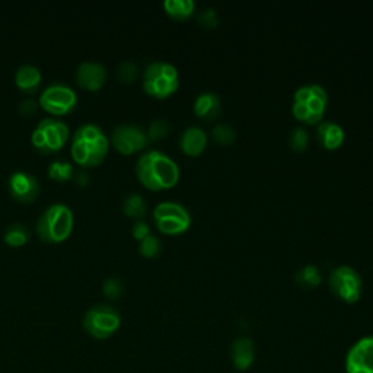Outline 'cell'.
<instances>
[{"label": "cell", "mask_w": 373, "mask_h": 373, "mask_svg": "<svg viewBox=\"0 0 373 373\" xmlns=\"http://www.w3.org/2000/svg\"><path fill=\"white\" fill-rule=\"evenodd\" d=\"M231 359L235 369L241 372L250 369L256 360L254 341L248 337H238L231 347Z\"/></svg>", "instance_id": "2e32d148"}, {"label": "cell", "mask_w": 373, "mask_h": 373, "mask_svg": "<svg viewBox=\"0 0 373 373\" xmlns=\"http://www.w3.org/2000/svg\"><path fill=\"white\" fill-rule=\"evenodd\" d=\"M345 366L347 373H373V335L356 341L346 354Z\"/></svg>", "instance_id": "7c38bea8"}, {"label": "cell", "mask_w": 373, "mask_h": 373, "mask_svg": "<svg viewBox=\"0 0 373 373\" xmlns=\"http://www.w3.org/2000/svg\"><path fill=\"white\" fill-rule=\"evenodd\" d=\"M295 278H296V283L299 286H302L305 289H315L322 282V274H321V271L317 266L308 264L296 273Z\"/></svg>", "instance_id": "44dd1931"}, {"label": "cell", "mask_w": 373, "mask_h": 373, "mask_svg": "<svg viewBox=\"0 0 373 373\" xmlns=\"http://www.w3.org/2000/svg\"><path fill=\"white\" fill-rule=\"evenodd\" d=\"M199 22L201 23V26L207 29H213L219 25V18H217V14L214 9H204L199 14Z\"/></svg>", "instance_id": "4dcf8cb0"}, {"label": "cell", "mask_w": 373, "mask_h": 373, "mask_svg": "<svg viewBox=\"0 0 373 373\" xmlns=\"http://www.w3.org/2000/svg\"><path fill=\"white\" fill-rule=\"evenodd\" d=\"M110 142L121 154H133L143 150L149 139L146 132L136 124L122 122L114 127Z\"/></svg>", "instance_id": "8fae6325"}, {"label": "cell", "mask_w": 373, "mask_h": 373, "mask_svg": "<svg viewBox=\"0 0 373 373\" xmlns=\"http://www.w3.org/2000/svg\"><path fill=\"white\" fill-rule=\"evenodd\" d=\"M69 135L65 121L48 117L41 120L31 133V143L41 153H56L68 143Z\"/></svg>", "instance_id": "ba28073f"}, {"label": "cell", "mask_w": 373, "mask_h": 373, "mask_svg": "<svg viewBox=\"0 0 373 373\" xmlns=\"http://www.w3.org/2000/svg\"><path fill=\"white\" fill-rule=\"evenodd\" d=\"M164 11L175 21H186L194 15L196 2L193 0H165Z\"/></svg>", "instance_id": "ffe728a7"}, {"label": "cell", "mask_w": 373, "mask_h": 373, "mask_svg": "<svg viewBox=\"0 0 373 373\" xmlns=\"http://www.w3.org/2000/svg\"><path fill=\"white\" fill-rule=\"evenodd\" d=\"M153 221L158 231L168 236L182 235L191 228L190 211L175 201H162L154 207Z\"/></svg>", "instance_id": "52a82bcc"}, {"label": "cell", "mask_w": 373, "mask_h": 373, "mask_svg": "<svg viewBox=\"0 0 373 373\" xmlns=\"http://www.w3.org/2000/svg\"><path fill=\"white\" fill-rule=\"evenodd\" d=\"M117 75L122 83H133L139 75L137 65L133 63V61H122L118 66Z\"/></svg>", "instance_id": "f546056e"}, {"label": "cell", "mask_w": 373, "mask_h": 373, "mask_svg": "<svg viewBox=\"0 0 373 373\" xmlns=\"http://www.w3.org/2000/svg\"><path fill=\"white\" fill-rule=\"evenodd\" d=\"M289 145L295 152H305L309 146V135L303 127H296L289 136Z\"/></svg>", "instance_id": "83f0119b"}, {"label": "cell", "mask_w": 373, "mask_h": 373, "mask_svg": "<svg viewBox=\"0 0 373 373\" xmlns=\"http://www.w3.org/2000/svg\"><path fill=\"white\" fill-rule=\"evenodd\" d=\"M179 72L168 61H152L143 72V89L149 97L165 100L178 90Z\"/></svg>", "instance_id": "5b68a950"}, {"label": "cell", "mask_w": 373, "mask_h": 373, "mask_svg": "<svg viewBox=\"0 0 373 373\" xmlns=\"http://www.w3.org/2000/svg\"><path fill=\"white\" fill-rule=\"evenodd\" d=\"M168 133H169V126L165 120H153L149 124V129L146 132L147 139L152 142H158V140L165 139Z\"/></svg>", "instance_id": "4316f807"}, {"label": "cell", "mask_w": 373, "mask_h": 373, "mask_svg": "<svg viewBox=\"0 0 373 373\" xmlns=\"http://www.w3.org/2000/svg\"><path fill=\"white\" fill-rule=\"evenodd\" d=\"M41 80H43V75H41V70L34 66V65H22L18 68L16 73H15V83L16 86L28 93V95H33V93H36L41 85Z\"/></svg>", "instance_id": "ac0fdd59"}, {"label": "cell", "mask_w": 373, "mask_h": 373, "mask_svg": "<svg viewBox=\"0 0 373 373\" xmlns=\"http://www.w3.org/2000/svg\"><path fill=\"white\" fill-rule=\"evenodd\" d=\"M38 105H40V104H38L36 100H33V98H25V100L21 101V104H19V112L23 114V115H26V117H29V115H33V114L37 112Z\"/></svg>", "instance_id": "d6a6232c"}, {"label": "cell", "mask_w": 373, "mask_h": 373, "mask_svg": "<svg viewBox=\"0 0 373 373\" xmlns=\"http://www.w3.org/2000/svg\"><path fill=\"white\" fill-rule=\"evenodd\" d=\"M327 105V90L321 85L309 83L296 89L293 95L292 114L298 121L306 124V126H318L320 122H322Z\"/></svg>", "instance_id": "3957f363"}, {"label": "cell", "mask_w": 373, "mask_h": 373, "mask_svg": "<svg viewBox=\"0 0 373 373\" xmlns=\"http://www.w3.org/2000/svg\"><path fill=\"white\" fill-rule=\"evenodd\" d=\"M82 325L90 337L107 340L118 331L121 325V315L111 305H95L86 310Z\"/></svg>", "instance_id": "8992f818"}, {"label": "cell", "mask_w": 373, "mask_h": 373, "mask_svg": "<svg viewBox=\"0 0 373 373\" xmlns=\"http://www.w3.org/2000/svg\"><path fill=\"white\" fill-rule=\"evenodd\" d=\"M211 136L216 143L222 146H231L236 139V132L233 127L228 126V124H217L211 130Z\"/></svg>", "instance_id": "d4e9b609"}, {"label": "cell", "mask_w": 373, "mask_h": 373, "mask_svg": "<svg viewBox=\"0 0 373 373\" xmlns=\"http://www.w3.org/2000/svg\"><path fill=\"white\" fill-rule=\"evenodd\" d=\"M48 177L54 181L65 182L73 178V167L66 159H56L48 165Z\"/></svg>", "instance_id": "cb8c5ba5"}, {"label": "cell", "mask_w": 373, "mask_h": 373, "mask_svg": "<svg viewBox=\"0 0 373 373\" xmlns=\"http://www.w3.org/2000/svg\"><path fill=\"white\" fill-rule=\"evenodd\" d=\"M193 111H194L196 117L206 120V121H211V120L217 118V115H219V112H221L219 95H217V93H214V92L200 93V95L194 101Z\"/></svg>", "instance_id": "d6986e66"}, {"label": "cell", "mask_w": 373, "mask_h": 373, "mask_svg": "<svg viewBox=\"0 0 373 373\" xmlns=\"http://www.w3.org/2000/svg\"><path fill=\"white\" fill-rule=\"evenodd\" d=\"M139 181L152 191L171 190L178 184L181 171L178 164L161 150H147L136 164Z\"/></svg>", "instance_id": "6da1fadb"}, {"label": "cell", "mask_w": 373, "mask_h": 373, "mask_svg": "<svg viewBox=\"0 0 373 373\" xmlns=\"http://www.w3.org/2000/svg\"><path fill=\"white\" fill-rule=\"evenodd\" d=\"M73 179L75 182L79 185V186H86L89 184V174L86 171H78L75 175H73Z\"/></svg>", "instance_id": "836d02e7"}, {"label": "cell", "mask_w": 373, "mask_h": 373, "mask_svg": "<svg viewBox=\"0 0 373 373\" xmlns=\"http://www.w3.org/2000/svg\"><path fill=\"white\" fill-rule=\"evenodd\" d=\"M110 139L98 124L86 122L78 127L72 139V158L80 167L100 165L108 154Z\"/></svg>", "instance_id": "7a4b0ae2"}, {"label": "cell", "mask_w": 373, "mask_h": 373, "mask_svg": "<svg viewBox=\"0 0 373 373\" xmlns=\"http://www.w3.org/2000/svg\"><path fill=\"white\" fill-rule=\"evenodd\" d=\"M122 210L126 216L133 217L136 221H143V217L147 211V204L140 194L130 193L122 201Z\"/></svg>", "instance_id": "7402d4cb"}, {"label": "cell", "mask_w": 373, "mask_h": 373, "mask_svg": "<svg viewBox=\"0 0 373 373\" xmlns=\"http://www.w3.org/2000/svg\"><path fill=\"white\" fill-rule=\"evenodd\" d=\"M76 80L83 89L98 90L107 80V69L100 61H82L76 69Z\"/></svg>", "instance_id": "5bb4252c"}, {"label": "cell", "mask_w": 373, "mask_h": 373, "mask_svg": "<svg viewBox=\"0 0 373 373\" xmlns=\"http://www.w3.org/2000/svg\"><path fill=\"white\" fill-rule=\"evenodd\" d=\"M38 104L53 115H66L76 108L78 93L63 82H54L41 92Z\"/></svg>", "instance_id": "30bf717a"}, {"label": "cell", "mask_w": 373, "mask_h": 373, "mask_svg": "<svg viewBox=\"0 0 373 373\" xmlns=\"http://www.w3.org/2000/svg\"><path fill=\"white\" fill-rule=\"evenodd\" d=\"M317 140L325 150H337L346 140L345 129L334 121H322L317 126Z\"/></svg>", "instance_id": "e0dca14e"}, {"label": "cell", "mask_w": 373, "mask_h": 373, "mask_svg": "<svg viewBox=\"0 0 373 373\" xmlns=\"http://www.w3.org/2000/svg\"><path fill=\"white\" fill-rule=\"evenodd\" d=\"M8 186L12 199L25 204L36 201L40 194L38 179L33 174L25 171H16L11 174Z\"/></svg>", "instance_id": "4fadbf2b"}, {"label": "cell", "mask_w": 373, "mask_h": 373, "mask_svg": "<svg viewBox=\"0 0 373 373\" xmlns=\"http://www.w3.org/2000/svg\"><path fill=\"white\" fill-rule=\"evenodd\" d=\"M124 292V283L121 282L120 278L117 277H108L107 280H104V283H103V293L114 300V299H118Z\"/></svg>", "instance_id": "f1b7e54d"}, {"label": "cell", "mask_w": 373, "mask_h": 373, "mask_svg": "<svg viewBox=\"0 0 373 373\" xmlns=\"http://www.w3.org/2000/svg\"><path fill=\"white\" fill-rule=\"evenodd\" d=\"M4 239L11 246H15V248L23 246L31 239V231L25 225L15 222L6 228L4 233Z\"/></svg>", "instance_id": "603a6c76"}, {"label": "cell", "mask_w": 373, "mask_h": 373, "mask_svg": "<svg viewBox=\"0 0 373 373\" xmlns=\"http://www.w3.org/2000/svg\"><path fill=\"white\" fill-rule=\"evenodd\" d=\"M132 231H133L135 239H137V241H142V239H145L146 236L150 235V226L145 221H136L133 224Z\"/></svg>", "instance_id": "1f68e13d"}, {"label": "cell", "mask_w": 373, "mask_h": 373, "mask_svg": "<svg viewBox=\"0 0 373 373\" xmlns=\"http://www.w3.org/2000/svg\"><path fill=\"white\" fill-rule=\"evenodd\" d=\"M209 143L207 133L196 126L186 127L179 139V147L184 154L190 158H197L206 150Z\"/></svg>", "instance_id": "9a60e30c"}, {"label": "cell", "mask_w": 373, "mask_h": 373, "mask_svg": "<svg viewBox=\"0 0 373 373\" xmlns=\"http://www.w3.org/2000/svg\"><path fill=\"white\" fill-rule=\"evenodd\" d=\"M73 225L75 216L72 209L65 203H54L38 217L37 233L47 243H60L72 235Z\"/></svg>", "instance_id": "277c9868"}, {"label": "cell", "mask_w": 373, "mask_h": 373, "mask_svg": "<svg viewBox=\"0 0 373 373\" xmlns=\"http://www.w3.org/2000/svg\"><path fill=\"white\" fill-rule=\"evenodd\" d=\"M139 253L146 258H154L161 253V241L158 236L149 235L145 239L140 241L139 245Z\"/></svg>", "instance_id": "484cf974"}, {"label": "cell", "mask_w": 373, "mask_h": 373, "mask_svg": "<svg viewBox=\"0 0 373 373\" xmlns=\"http://www.w3.org/2000/svg\"><path fill=\"white\" fill-rule=\"evenodd\" d=\"M328 285L334 296L349 305L359 302L363 293L362 275L350 266L335 267L330 273Z\"/></svg>", "instance_id": "9c48e42d"}]
</instances>
